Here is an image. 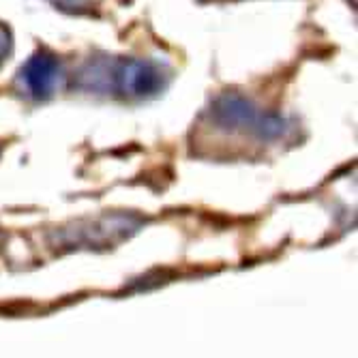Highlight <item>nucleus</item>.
Returning a JSON list of instances; mask_svg holds the SVG:
<instances>
[{"instance_id":"7ed1b4c3","label":"nucleus","mask_w":358,"mask_h":358,"mask_svg":"<svg viewBox=\"0 0 358 358\" xmlns=\"http://www.w3.org/2000/svg\"><path fill=\"white\" fill-rule=\"evenodd\" d=\"M20 76L30 96H35V99H48L60 84L62 67L56 60V56L39 52L24 64Z\"/></svg>"},{"instance_id":"39448f33","label":"nucleus","mask_w":358,"mask_h":358,"mask_svg":"<svg viewBox=\"0 0 358 358\" xmlns=\"http://www.w3.org/2000/svg\"><path fill=\"white\" fill-rule=\"evenodd\" d=\"M56 3L67 5V7H78V5H82V3H84V0H56Z\"/></svg>"},{"instance_id":"20e7f679","label":"nucleus","mask_w":358,"mask_h":358,"mask_svg":"<svg viewBox=\"0 0 358 358\" xmlns=\"http://www.w3.org/2000/svg\"><path fill=\"white\" fill-rule=\"evenodd\" d=\"M9 52H11V35H9V30L0 24V62L7 58Z\"/></svg>"},{"instance_id":"f257e3e1","label":"nucleus","mask_w":358,"mask_h":358,"mask_svg":"<svg viewBox=\"0 0 358 358\" xmlns=\"http://www.w3.org/2000/svg\"><path fill=\"white\" fill-rule=\"evenodd\" d=\"M82 84L90 90H114L142 99L166 86V73L150 60H110L90 64L82 73Z\"/></svg>"},{"instance_id":"f03ea898","label":"nucleus","mask_w":358,"mask_h":358,"mask_svg":"<svg viewBox=\"0 0 358 358\" xmlns=\"http://www.w3.org/2000/svg\"><path fill=\"white\" fill-rule=\"evenodd\" d=\"M213 112L219 122L230 124V127H241L245 131L249 129L251 134H257L262 138H277L285 129V122L279 116L255 110L247 99H243L238 94L219 96Z\"/></svg>"}]
</instances>
